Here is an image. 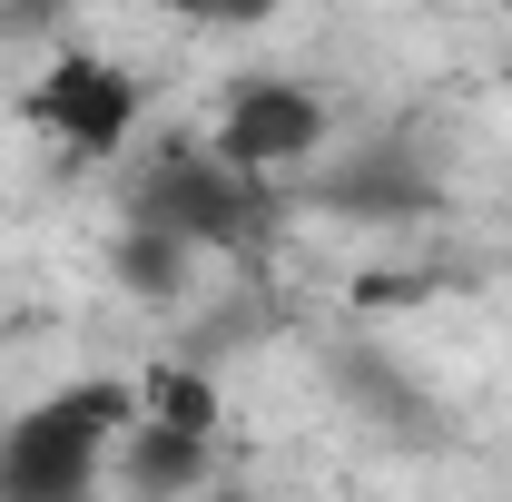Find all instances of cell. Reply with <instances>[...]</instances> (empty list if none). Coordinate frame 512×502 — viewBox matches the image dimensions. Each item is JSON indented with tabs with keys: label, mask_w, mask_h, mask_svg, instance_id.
<instances>
[{
	"label": "cell",
	"mask_w": 512,
	"mask_h": 502,
	"mask_svg": "<svg viewBox=\"0 0 512 502\" xmlns=\"http://www.w3.org/2000/svg\"><path fill=\"white\" fill-rule=\"evenodd\" d=\"M119 276H128V286H158V296H168V286L188 276V237L138 217V227H128V247H119Z\"/></svg>",
	"instance_id": "obj_7"
},
{
	"label": "cell",
	"mask_w": 512,
	"mask_h": 502,
	"mask_svg": "<svg viewBox=\"0 0 512 502\" xmlns=\"http://www.w3.org/2000/svg\"><path fill=\"white\" fill-rule=\"evenodd\" d=\"M207 483V434H178L148 414V434H128V493L138 502H168V493H197Z\"/></svg>",
	"instance_id": "obj_5"
},
{
	"label": "cell",
	"mask_w": 512,
	"mask_h": 502,
	"mask_svg": "<svg viewBox=\"0 0 512 502\" xmlns=\"http://www.w3.org/2000/svg\"><path fill=\"white\" fill-rule=\"evenodd\" d=\"M138 404H148L158 424H178V434H217V384L197 375V365H148Z\"/></svg>",
	"instance_id": "obj_6"
},
{
	"label": "cell",
	"mask_w": 512,
	"mask_h": 502,
	"mask_svg": "<svg viewBox=\"0 0 512 502\" xmlns=\"http://www.w3.org/2000/svg\"><path fill=\"white\" fill-rule=\"evenodd\" d=\"M128 424V384H69L0 434V502H89L99 453Z\"/></svg>",
	"instance_id": "obj_1"
},
{
	"label": "cell",
	"mask_w": 512,
	"mask_h": 502,
	"mask_svg": "<svg viewBox=\"0 0 512 502\" xmlns=\"http://www.w3.org/2000/svg\"><path fill=\"white\" fill-rule=\"evenodd\" d=\"M217 20H276V0H217Z\"/></svg>",
	"instance_id": "obj_8"
},
{
	"label": "cell",
	"mask_w": 512,
	"mask_h": 502,
	"mask_svg": "<svg viewBox=\"0 0 512 502\" xmlns=\"http://www.w3.org/2000/svg\"><path fill=\"white\" fill-rule=\"evenodd\" d=\"M30 128L40 138H60L69 158H109V148H128V128H138V79L109 60H89V50H60V60L30 79Z\"/></svg>",
	"instance_id": "obj_2"
},
{
	"label": "cell",
	"mask_w": 512,
	"mask_h": 502,
	"mask_svg": "<svg viewBox=\"0 0 512 502\" xmlns=\"http://www.w3.org/2000/svg\"><path fill=\"white\" fill-rule=\"evenodd\" d=\"M168 10H188V20H217V0H168Z\"/></svg>",
	"instance_id": "obj_9"
},
{
	"label": "cell",
	"mask_w": 512,
	"mask_h": 502,
	"mask_svg": "<svg viewBox=\"0 0 512 502\" xmlns=\"http://www.w3.org/2000/svg\"><path fill=\"white\" fill-rule=\"evenodd\" d=\"M138 217H148V227H178L188 247H227V237H247V217H266V197H256V178L227 168L217 148H178V158H158V178L138 188Z\"/></svg>",
	"instance_id": "obj_3"
},
{
	"label": "cell",
	"mask_w": 512,
	"mask_h": 502,
	"mask_svg": "<svg viewBox=\"0 0 512 502\" xmlns=\"http://www.w3.org/2000/svg\"><path fill=\"white\" fill-rule=\"evenodd\" d=\"M316 148H325V99L296 89V79H256V89L227 99V119H217V158L247 168V178L296 168V158H316Z\"/></svg>",
	"instance_id": "obj_4"
}]
</instances>
